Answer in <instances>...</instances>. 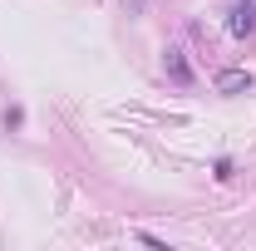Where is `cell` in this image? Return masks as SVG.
Returning <instances> with one entry per match:
<instances>
[{"instance_id":"obj_1","label":"cell","mask_w":256,"mask_h":251,"mask_svg":"<svg viewBox=\"0 0 256 251\" xmlns=\"http://www.w3.org/2000/svg\"><path fill=\"white\" fill-rule=\"evenodd\" d=\"M232 34H236V40L256 34V0H236V5H232Z\"/></svg>"},{"instance_id":"obj_2","label":"cell","mask_w":256,"mask_h":251,"mask_svg":"<svg viewBox=\"0 0 256 251\" xmlns=\"http://www.w3.org/2000/svg\"><path fill=\"white\" fill-rule=\"evenodd\" d=\"M162 69H168V79H172V84L192 89V64L182 60V50H168V54H162Z\"/></svg>"},{"instance_id":"obj_3","label":"cell","mask_w":256,"mask_h":251,"mask_svg":"<svg viewBox=\"0 0 256 251\" xmlns=\"http://www.w3.org/2000/svg\"><path fill=\"white\" fill-rule=\"evenodd\" d=\"M217 89L222 94H246L252 89V74L246 69H226V74H217Z\"/></svg>"}]
</instances>
